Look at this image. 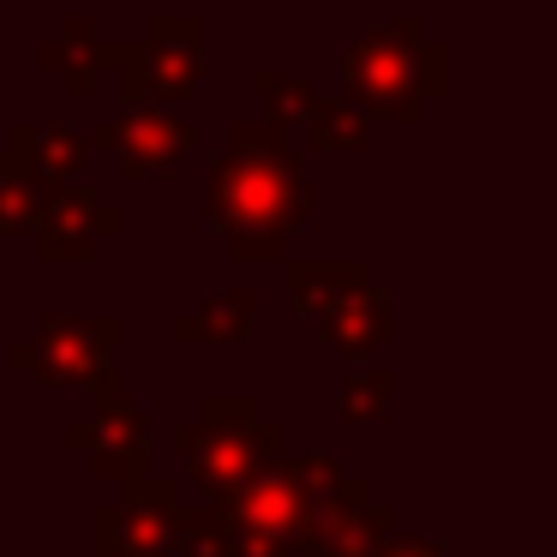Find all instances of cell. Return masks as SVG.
Wrapping results in <instances>:
<instances>
[{
  "instance_id": "cell-1",
  "label": "cell",
  "mask_w": 557,
  "mask_h": 557,
  "mask_svg": "<svg viewBox=\"0 0 557 557\" xmlns=\"http://www.w3.org/2000/svg\"><path fill=\"white\" fill-rule=\"evenodd\" d=\"M205 222L228 240L240 264L282 258V246L312 222V174L300 150L264 121L234 126L205 186Z\"/></svg>"
},
{
  "instance_id": "cell-2",
  "label": "cell",
  "mask_w": 557,
  "mask_h": 557,
  "mask_svg": "<svg viewBox=\"0 0 557 557\" xmlns=\"http://www.w3.org/2000/svg\"><path fill=\"white\" fill-rule=\"evenodd\" d=\"M449 90V49L425 37L420 13L372 25L342 49V102L354 114H384L413 126L425 102Z\"/></svg>"
},
{
  "instance_id": "cell-3",
  "label": "cell",
  "mask_w": 557,
  "mask_h": 557,
  "mask_svg": "<svg viewBox=\"0 0 557 557\" xmlns=\"http://www.w3.org/2000/svg\"><path fill=\"white\" fill-rule=\"evenodd\" d=\"M174 449H181V468L198 492L228 497L240 485H252L288 449V432L252 396H210L198 408V420L174 425Z\"/></svg>"
},
{
  "instance_id": "cell-4",
  "label": "cell",
  "mask_w": 557,
  "mask_h": 557,
  "mask_svg": "<svg viewBox=\"0 0 557 557\" xmlns=\"http://www.w3.org/2000/svg\"><path fill=\"white\" fill-rule=\"evenodd\" d=\"M336 473L342 468L324 449H282L252 485H240L228 497H205V516L222 533H234V540H258V545H276V552H294L306 516H312V497Z\"/></svg>"
},
{
  "instance_id": "cell-5",
  "label": "cell",
  "mask_w": 557,
  "mask_h": 557,
  "mask_svg": "<svg viewBox=\"0 0 557 557\" xmlns=\"http://www.w3.org/2000/svg\"><path fill=\"white\" fill-rule=\"evenodd\" d=\"M282 288H288L294 312L312 318L336 354H366L396 336L389 300L366 264H300V258H288Z\"/></svg>"
},
{
  "instance_id": "cell-6",
  "label": "cell",
  "mask_w": 557,
  "mask_h": 557,
  "mask_svg": "<svg viewBox=\"0 0 557 557\" xmlns=\"http://www.w3.org/2000/svg\"><path fill=\"white\" fill-rule=\"evenodd\" d=\"M198 13H157L145 42H102L97 61L114 66L121 109H162L186 102L205 85V49H198Z\"/></svg>"
},
{
  "instance_id": "cell-7",
  "label": "cell",
  "mask_w": 557,
  "mask_h": 557,
  "mask_svg": "<svg viewBox=\"0 0 557 557\" xmlns=\"http://www.w3.org/2000/svg\"><path fill=\"white\" fill-rule=\"evenodd\" d=\"M114 348H121V318H73L42 312L25 342H13V366L30 372L42 389H102L114 377Z\"/></svg>"
},
{
  "instance_id": "cell-8",
  "label": "cell",
  "mask_w": 557,
  "mask_h": 557,
  "mask_svg": "<svg viewBox=\"0 0 557 557\" xmlns=\"http://www.w3.org/2000/svg\"><path fill=\"white\" fill-rule=\"evenodd\" d=\"M90 396H97V408L66 425V449L85 456L97 480H114V485L150 480V420H145V408L121 389V377H109V384L90 389Z\"/></svg>"
},
{
  "instance_id": "cell-9",
  "label": "cell",
  "mask_w": 557,
  "mask_h": 557,
  "mask_svg": "<svg viewBox=\"0 0 557 557\" xmlns=\"http://www.w3.org/2000/svg\"><path fill=\"white\" fill-rule=\"evenodd\" d=\"M389 533H396V509L377 504L366 480L336 473V480L312 497V516H306L300 545H294V552H312V557H372Z\"/></svg>"
},
{
  "instance_id": "cell-10",
  "label": "cell",
  "mask_w": 557,
  "mask_h": 557,
  "mask_svg": "<svg viewBox=\"0 0 557 557\" xmlns=\"http://www.w3.org/2000/svg\"><path fill=\"white\" fill-rule=\"evenodd\" d=\"M85 150L114 157L126 181H169L174 162L198 150V126L169 109H121L114 121H97L85 133Z\"/></svg>"
},
{
  "instance_id": "cell-11",
  "label": "cell",
  "mask_w": 557,
  "mask_h": 557,
  "mask_svg": "<svg viewBox=\"0 0 557 557\" xmlns=\"http://www.w3.org/2000/svg\"><path fill=\"white\" fill-rule=\"evenodd\" d=\"M174 480H138L126 497L90 509V557H174Z\"/></svg>"
},
{
  "instance_id": "cell-12",
  "label": "cell",
  "mask_w": 557,
  "mask_h": 557,
  "mask_svg": "<svg viewBox=\"0 0 557 557\" xmlns=\"http://www.w3.org/2000/svg\"><path fill=\"white\" fill-rule=\"evenodd\" d=\"M121 222L126 216L109 198H97L90 181L54 186V193H42V210H37V252L49 264H90L97 240L102 234H121Z\"/></svg>"
},
{
  "instance_id": "cell-13",
  "label": "cell",
  "mask_w": 557,
  "mask_h": 557,
  "mask_svg": "<svg viewBox=\"0 0 557 557\" xmlns=\"http://www.w3.org/2000/svg\"><path fill=\"white\" fill-rule=\"evenodd\" d=\"M0 150L18 162V174H25L37 193L90 181V150H85V133H78V126H30V121H18Z\"/></svg>"
},
{
  "instance_id": "cell-14",
  "label": "cell",
  "mask_w": 557,
  "mask_h": 557,
  "mask_svg": "<svg viewBox=\"0 0 557 557\" xmlns=\"http://www.w3.org/2000/svg\"><path fill=\"white\" fill-rule=\"evenodd\" d=\"M258 324V288H222L210 294L205 306L174 318V342L186 348H205V342H228V348H246Z\"/></svg>"
},
{
  "instance_id": "cell-15",
  "label": "cell",
  "mask_w": 557,
  "mask_h": 557,
  "mask_svg": "<svg viewBox=\"0 0 557 557\" xmlns=\"http://www.w3.org/2000/svg\"><path fill=\"white\" fill-rule=\"evenodd\" d=\"M97 54H102L97 18L73 13V18H66V30H61V42H42V49H37V66L61 73L66 97H73V102H85V97H97V66H102Z\"/></svg>"
},
{
  "instance_id": "cell-16",
  "label": "cell",
  "mask_w": 557,
  "mask_h": 557,
  "mask_svg": "<svg viewBox=\"0 0 557 557\" xmlns=\"http://www.w3.org/2000/svg\"><path fill=\"white\" fill-rule=\"evenodd\" d=\"M306 145L312 150H336V157H354V150L372 145V126H366V114H354L342 97H324L318 90L312 109H306Z\"/></svg>"
},
{
  "instance_id": "cell-17",
  "label": "cell",
  "mask_w": 557,
  "mask_h": 557,
  "mask_svg": "<svg viewBox=\"0 0 557 557\" xmlns=\"http://www.w3.org/2000/svg\"><path fill=\"white\" fill-rule=\"evenodd\" d=\"M396 372L389 366H342V389H336V408L348 425H366V420H389L396 413Z\"/></svg>"
},
{
  "instance_id": "cell-18",
  "label": "cell",
  "mask_w": 557,
  "mask_h": 557,
  "mask_svg": "<svg viewBox=\"0 0 557 557\" xmlns=\"http://www.w3.org/2000/svg\"><path fill=\"white\" fill-rule=\"evenodd\" d=\"M252 90H258V102H264V114H270L264 126H276V133L300 126V121H306V109H312V97H318V90L306 85V78L276 73V66H258V73H252Z\"/></svg>"
},
{
  "instance_id": "cell-19",
  "label": "cell",
  "mask_w": 557,
  "mask_h": 557,
  "mask_svg": "<svg viewBox=\"0 0 557 557\" xmlns=\"http://www.w3.org/2000/svg\"><path fill=\"white\" fill-rule=\"evenodd\" d=\"M37 210H42V193L18 174V162L0 150V240H13V234H37Z\"/></svg>"
},
{
  "instance_id": "cell-20",
  "label": "cell",
  "mask_w": 557,
  "mask_h": 557,
  "mask_svg": "<svg viewBox=\"0 0 557 557\" xmlns=\"http://www.w3.org/2000/svg\"><path fill=\"white\" fill-rule=\"evenodd\" d=\"M372 557H449L444 540H425V533H389Z\"/></svg>"
}]
</instances>
